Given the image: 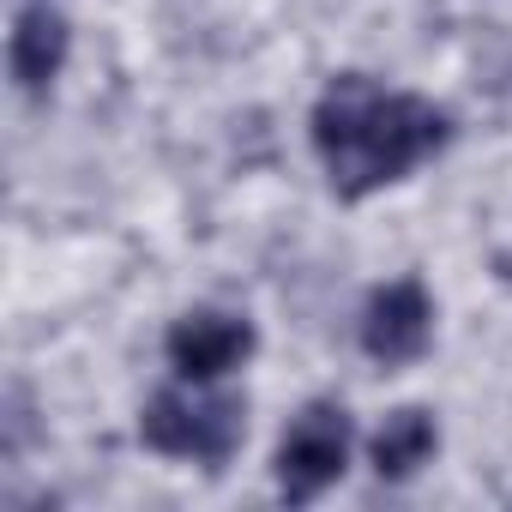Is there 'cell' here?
I'll list each match as a JSON object with an SVG mask.
<instances>
[{
    "label": "cell",
    "mask_w": 512,
    "mask_h": 512,
    "mask_svg": "<svg viewBox=\"0 0 512 512\" xmlns=\"http://www.w3.org/2000/svg\"><path fill=\"white\" fill-rule=\"evenodd\" d=\"M452 121L410 97V91H380L362 73H344L326 85L314 103V151L332 175L338 199H368L386 181H404L422 157L446 145Z\"/></svg>",
    "instance_id": "1"
},
{
    "label": "cell",
    "mask_w": 512,
    "mask_h": 512,
    "mask_svg": "<svg viewBox=\"0 0 512 512\" xmlns=\"http://www.w3.org/2000/svg\"><path fill=\"white\" fill-rule=\"evenodd\" d=\"M247 434L241 398H187V392H157L139 410V440L163 458H193L205 470H223Z\"/></svg>",
    "instance_id": "2"
},
{
    "label": "cell",
    "mask_w": 512,
    "mask_h": 512,
    "mask_svg": "<svg viewBox=\"0 0 512 512\" xmlns=\"http://www.w3.org/2000/svg\"><path fill=\"white\" fill-rule=\"evenodd\" d=\"M344 464H350V416L338 404H308L290 422L284 446H278V464H272L278 470V494L302 506L320 488H332L344 476Z\"/></svg>",
    "instance_id": "3"
},
{
    "label": "cell",
    "mask_w": 512,
    "mask_h": 512,
    "mask_svg": "<svg viewBox=\"0 0 512 512\" xmlns=\"http://www.w3.org/2000/svg\"><path fill=\"white\" fill-rule=\"evenodd\" d=\"M434 338V302L416 278H398V284H380L362 308V350L380 362V368H404L428 350Z\"/></svg>",
    "instance_id": "4"
},
{
    "label": "cell",
    "mask_w": 512,
    "mask_h": 512,
    "mask_svg": "<svg viewBox=\"0 0 512 512\" xmlns=\"http://www.w3.org/2000/svg\"><path fill=\"white\" fill-rule=\"evenodd\" d=\"M253 356V326L235 314H187L169 326V362L181 380H217Z\"/></svg>",
    "instance_id": "5"
},
{
    "label": "cell",
    "mask_w": 512,
    "mask_h": 512,
    "mask_svg": "<svg viewBox=\"0 0 512 512\" xmlns=\"http://www.w3.org/2000/svg\"><path fill=\"white\" fill-rule=\"evenodd\" d=\"M7 61H13L19 91H43V85L61 73V61H67V19H61V13H49V7L19 13L13 43H7Z\"/></svg>",
    "instance_id": "6"
},
{
    "label": "cell",
    "mask_w": 512,
    "mask_h": 512,
    "mask_svg": "<svg viewBox=\"0 0 512 512\" xmlns=\"http://www.w3.org/2000/svg\"><path fill=\"white\" fill-rule=\"evenodd\" d=\"M434 446H440V428H434L428 410H392L380 422L374 446H368L374 452V476L380 482H404V476H416L434 458Z\"/></svg>",
    "instance_id": "7"
},
{
    "label": "cell",
    "mask_w": 512,
    "mask_h": 512,
    "mask_svg": "<svg viewBox=\"0 0 512 512\" xmlns=\"http://www.w3.org/2000/svg\"><path fill=\"white\" fill-rule=\"evenodd\" d=\"M494 272H500V278L512 284V253H500V260H494Z\"/></svg>",
    "instance_id": "8"
}]
</instances>
